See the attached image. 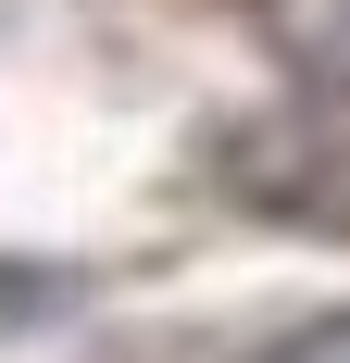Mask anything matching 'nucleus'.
<instances>
[{"label": "nucleus", "mask_w": 350, "mask_h": 363, "mask_svg": "<svg viewBox=\"0 0 350 363\" xmlns=\"http://www.w3.org/2000/svg\"><path fill=\"white\" fill-rule=\"evenodd\" d=\"M225 188H238L250 213L338 225V238H350V101H313V88H300V113L225 125Z\"/></svg>", "instance_id": "nucleus-1"}, {"label": "nucleus", "mask_w": 350, "mask_h": 363, "mask_svg": "<svg viewBox=\"0 0 350 363\" xmlns=\"http://www.w3.org/2000/svg\"><path fill=\"white\" fill-rule=\"evenodd\" d=\"M276 63L313 88V101H350V0H250Z\"/></svg>", "instance_id": "nucleus-2"}, {"label": "nucleus", "mask_w": 350, "mask_h": 363, "mask_svg": "<svg viewBox=\"0 0 350 363\" xmlns=\"http://www.w3.org/2000/svg\"><path fill=\"white\" fill-rule=\"evenodd\" d=\"M263 363H350V313H313L300 338H276Z\"/></svg>", "instance_id": "nucleus-3"}]
</instances>
